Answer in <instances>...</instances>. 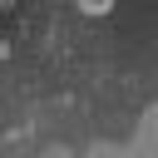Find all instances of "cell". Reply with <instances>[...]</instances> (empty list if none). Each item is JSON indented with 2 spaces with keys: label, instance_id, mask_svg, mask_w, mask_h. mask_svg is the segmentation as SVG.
Returning <instances> with one entry per match:
<instances>
[{
  "label": "cell",
  "instance_id": "6da1fadb",
  "mask_svg": "<svg viewBox=\"0 0 158 158\" xmlns=\"http://www.w3.org/2000/svg\"><path fill=\"white\" fill-rule=\"evenodd\" d=\"M109 5H114V0H79V10H89V15H104Z\"/></svg>",
  "mask_w": 158,
  "mask_h": 158
}]
</instances>
